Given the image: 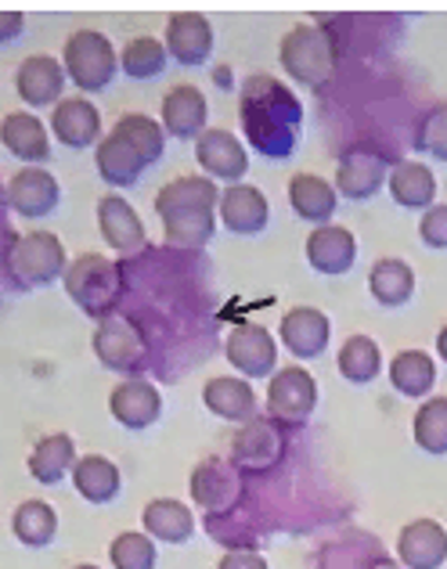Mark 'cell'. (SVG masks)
Listing matches in <instances>:
<instances>
[{
  "label": "cell",
  "mask_w": 447,
  "mask_h": 569,
  "mask_svg": "<svg viewBox=\"0 0 447 569\" xmlns=\"http://www.w3.org/2000/svg\"><path fill=\"white\" fill-rule=\"evenodd\" d=\"M379 368H383V353L376 347V339H368V336H350L347 342H342V350H339V376L347 379V382H357V386H365L379 376Z\"/></svg>",
  "instance_id": "cell-37"
},
{
  "label": "cell",
  "mask_w": 447,
  "mask_h": 569,
  "mask_svg": "<svg viewBox=\"0 0 447 569\" xmlns=\"http://www.w3.org/2000/svg\"><path fill=\"white\" fill-rule=\"evenodd\" d=\"M332 325L318 307H292L286 318H281V342L292 357L310 361V357H321L329 347Z\"/></svg>",
  "instance_id": "cell-19"
},
{
  "label": "cell",
  "mask_w": 447,
  "mask_h": 569,
  "mask_svg": "<svg viewBox=\"0 0 447 569\" xmlns=\"http://www.w3.org/2000/svg\"><path fill=\"white\" fill-rule=\"evenodd\" d=\"M217 87H231V80H228V69H217Z\"/></svg>",
  "instance_id": "cell-46"
},
{
  "label": "cell",
  "mask_w": 447,
  "mask_h": 569,
  "mask_svg": "<svg viewBox=\"0 0 447 569\" xmlns=\"http://www.w3.org/2000/svg\"><path fill=\"white\" fill-rule=\"evenodd\" d=\"M281 69L307 87H325L336 72V43L321 26H292L278 43Z\"/></svg>",
  "instance_id": "cell-4"
},
{
  "label": "cell",
  "mask_w": 447,
  "mask_h": 569,
  "mask_svg": "<svg viewBox=\"0 0 447 569\" xmlns=\"http://www.w3.org/2000/svg\"><path fill=\"white\" fill-rule=\"evenodd\" d=\"M95 353L109 371H141L148 361V339L138 328V321L123 318V313H112V318L98 321Z\"/></svg>",
  "instance_id": "cell-8"
},
{
  "label": "cell",
  "mask_w": 447,
  "mask_h": 569,
  "mask_svg": "<svg viewBox=\"0 0 447 569\" xmlns=\"http://www.w3.org/2000/svg\"><path fill=\"white\" fill-rule=\"evenodd\" d=\"M318 408V382L307 368H281L267 386V415L278 426H304Z\"/></svg>",
  "instance_id": "cell-7"
},
{
  "label": "cell",
  "mask_w": 447,
  "mask_h": 569,
  "mask_svg": "<svg viewBox=\"0 0 447 569\" xmlns=\"http://www.w3.org/2000/svg\"><path fill=\"white\" fill-rule=\"evenodd\" d=\"M437 353H440L444 361H447V325L440 328V336H437Z\"/></svg>",
  "instance_id": "cell-45"
},
{
  "label": "cell",
  "mask_w": 447,
  "mask_h": 569,
  "mask_svg": "<svg viewBox=\"0 0 447 569\" xmlns=\"http://www.w3.org/2000/svg\"><path fill=\"white\" fill-rule=\"evenodd\" d=\"M289 202L296 209V217H304L307 223H329L336 213V188L318 173H296L289 181Z\"/></svg>",
  "instance_id": "cell-29"
},
{
  "label": "cell",
  "mask_w": 447,
  "mask_h": 569,
  "mask_svg": "<svg viewBox=\"0 0 447 569\" xmlns=\"http://www.w3.org/2000/svg\"><path fill=\"white\" fill-rule=\"evenodd\" d=\"M145 522V533L156 537V541H167V545H185L191 533H196V516L191 508L177 498H156L145 505L141 512Z\"/></svg>",
  "instance_id": "cell-27"
},
{
  "label": "cell",
  "mask_w": 447,
  "mask_h": 569,
  "mask_svg": "<svg viewBox=\"0 0 447 569\" xmlns=\"http://www.w3.org/2000/svg\"><path fill=\"white\" fill-rule=\"evenodd\" d=\"M51 130L66 148H91L101 141V116L87 98H62L51 112Z\"/></svg>",
  "instance_id": "cell-24"
},
{
  "label": "cell",
  "mask_w": 447,
  "mask_h": 569,
  "mask_svg": "<svg viewBox=\"0 0 447 569\" xmlns=\"http://www.w3.org/2000/svg\"><path fill=\"white\" fill-rule=\"evenodd\" d=\"M58 199H62V188H58L51 170H43V167H26L8 181V202L14 213L26 220H40L54 213Z\"/></svg>",
  "instance_id": "cell-12"
},
{
  "label": "cell",
  "mask_w": 447,
  "mask_h": 569,
  "mask_svg": "<svg viewBox=\"0 0 447 569\" xmlns=\"http://www.w3.org/2000/svg\"><path fill=\"white\" fill-rule=\"evenodd\" d=\"M0 141L22 162H48L51 144H48V127L40 123L33 112H11L0 123Z\"/></svg>",
  "instance_id": "cell-26"
},
{
  "label": "cell",
  "mask_w": 447,
  "mask_h": 569,
  "mask_svg": "<svg viewBox=\"0 0 447 569\" xmlns=\"http://www.w3.org/2000/svg\"><path fill=\"white\" fill-rule=\"evenodd\" d=\"M116 48L109 43L106 33L98 29H80L66 40V51H62V69L66 77L80 87V91L95 94V91H106L116 77Z\"/></svg>",
  "instance_id": "cell-6"
},
{
  "label": "cell",
  "mask_w": 447,
  "mask_h": 569,
  "mask_svg": "<svg viewBox=\"0 0 447 569\" xmlns=\"http://www.w3.org/2000/svg\"><path fill=\"white\" fill-rule=\"evenodd\" d=\"M238 123L252 152L264 159H289L300 138L304 104L281 80L257 72L242 83L238 94Z\"/></svg>",
  "instance_id": "cell-1"
},
{
  "label": "cell",
  "mask_w": 447,
  "mask_h": 569,
  "mask_svg": "<svg viewBox=\"0 0 447 569\" xmlns=\"http://www.w3.org/2000/svg\"><path fill=\"white\" fill-rule=\"evenodd\" d=\"M72 487H77V493H80L83 501L109 505L119 493V469H116V461L101 458V455L77 458V466H72Z\"/></svg>",
  "instance_id": "cell-30"
},
{
  "label": "cell",
  "mask_w": 447,
  "mask_h": 569,
  "mask_svg": "<svg viewBox=\"0 0 447 569\" xmlns=\"http://www.w3.org/2000/svg\"><path fill=\"white\" fill-rule=\"evenodd\" d=\"M220 223L231 234H260L267 228V217H271V206H267L264 191L252 184H231L220 194L217 202Z\"/></svg>",
  "instance_id": "cell-21"
},
{
  "label": "cell",
  "mask_w": 447,
  "mask_h": 569,
  "mask_svg": "<svg viewBox=\"0 0 447 569\" xmlns=\"http://www.w3.org/2000/svg\"><path fill=\"white\" fill-rule=\"evenodd\" d=\"M199 167L210 173V181H242L249 170L246 144L228 130H206L196 141Z\"/></svg>",
  "instance_id": "cell-15"
},
{
  "label": "cell",
  "mask_w": 447,
  "mask_h": 569,
  "mask_svg": "<svg viewBox=\"0 0 447 569\" xmlns=\"http://www.w3.org/2000/svg\"><path fill=\"white\" fill-rule=\"evenodd\" d=\"M66 292L77 303L87 318L106 321L112 318V310L123 296V274L109 257H98V252H83L80 260H72L66 267Z\"/></svg>",
  "instance_id": "cell-3"
},
{
  "label": "cell",
  "mask_w": 447,
  "mask_h": 569,
  "mask_svg": "<svg viewBox=\"0 0 447 569\" xmlns=\"http://www.w3.org/2000/svg\"><path fill=\"white\" fill-rule=\"evenodd\" d=\"M109 559L116 569H156V545L148 541V533L127 530L112 541Z\"/></svg>",
  "instance_id": "cell-40"
},
{
  "label": "cell",
  "mask_w": 447,
  "mask_h": 569,
  "mask_svg": "<svg viewBox=\"0 0 447 569\" xmlns=\"http://www.w3.org/2000/svg\"><path fill=\"white\" fill-rule=\"evenodd\" d=\"M224 353H228V365L242 371L246 379H267L275 376V365H278V347L271 332H267L264 325H235L231 336H228V347H224Z\"/></svg>",
  "instance_id": "cell-11"
},
{
  "label": "cell",
  "mask_w": 447,
  "mask_h": 569,
  "mask_svg": "<svg viewBox=\"0 0 447 569\" xmlns=\"http://www.w3.org/2000/svg\"><path fill=\"white\" fill-rule=\"evenodd\" d=\"M390 194L405 209H429L437 199V177L423 162H397L390 173Z\"/></svg>",
  "instance_id": "cell-33"
},
{
  "label": "cell",
  "mask_w": 447,
  "mask_h": 569,
  "mask_svg": "<svg viewBox=\"0 0 447 569\" xmlns=\"http://www.w3.org/2000/svg\"><path fill=\"white\" fill-rule=\"evenodd\" d=\"M419 238L429 249H447V206H429L419 220Z\"/></svg>",
  "instance_id": "cell-42"
},
{
  "label": "cell",
  "mask_w": 447,
  "mask_h": 569,
  "mask_svg": "<svg viewBox=\"0 0 447 569\" xmlns=\"http://www.w3.org/2000/svg\"><path fill=\"white\" fill-rule=\"evenodd\" d=\"M415 443L426 455H447V397L426 400L419 411H415Z\"/></svg>",
  "instance_id": "cell-39"
},
{
  "label": "cell",
  "mask_w": 447,
  "mask_h": 569,
  "mask_svg": "<svg viewBox=\"0 0 447 569\" xmlns=\"http://www.w3.org/2000/svg\"><path fill=\"white\" fill-rule=\"evenodd\" d=\"M109 408H112V418L119 426L127 429H148L159 422L162 415V397L152 382L145 379H127L112 389L109 397Z\"/></svg>",
  "instance_id": "cell-22"
},
{
  "label": "cell",
  "mask_w": 447,
  "mask_h": 569,
  "mask_svg": "<svg viewBox=\"0 0 447 569\" xmlns=\"http://www.w3.org/2000/svg\"><path fill=\"white\" fill-rule=\"evenodd\" d=\"M202 403L224 422H249L257 418V393L246 379L235 376H217L202 386Z\"/></svg>",
  "instance_id": "cell-25"
},
{
  "label": "cell",
  "mask_w": 447,
  "mask_h": 569,
  "mask_svg": "<svg viewBox=\"0 0 447 569\" xmlns=\"http://www.w3.org/2000/svg\"><path fill=\"white\" fill-rule=\"evenodd\" d=\"M191 498H196L199 508L206 512H231V508L242 501V476L224 458H206L191 469Z\"/></svg>",
  "instance_id": "cell-10"
},
{
  "label": "cell",
  "mask_w": 447,
  "mask_h": 569,
  "mask_svg": "<svg viewBox=\"0 0 447 569\" xmlns=\"http://www.w3.org/2000/svg\"><path fill=\"white\" fill-rule=\"evenodd\" d=\"M26 33V14L22 11H0V43H11Z\"/></svg>",
  "instance_id": "cell-44"
},
{
  "label": "cell",
  "mask_w": 447,
  "mask_h": 569,
  "mask_svg": "<svg viewBox=\"0 0 447 569\" xmlns=\"http://www.w3.org/2000/svg\"><path fill=\"white\" fill-rule=\"evenodd\" d=\"M66 246L62 238L51 231H29L22 238H14L8 252V271L11 278L26 284V289H40L66 274Z\"/></svg>",
  "instance_id": "cell-5"
},
{
  "label": "cell",
  "mask_w": 447,
  "mask_h": 569,
  "mask_svg": "<svg viewBox=\"0 0 447 569\" xmlns=\"http://www.w3.org/2000/svg\"><path fill=\"white\" fill-rule=\"evenodd\" d=\"M167 43H159L156 37H133L127 40V48L119 51V66L133 80H152L167 69Z\"/></svg>",
  "instance_id": "cell-38"
},
{
  "label": "cell",
  "mask_w": 447,
  "mask_h": 569,
  "mask_svg": "<svg viewBox=\"0 0 447 569\" xmlns=\"http://www.w3.org/2000/svg\"><path fill=\"white\" fill-rule=\"evenodd\" d=\"M112 133H119V138H123L133 148V152H138L148 162V167H152V162H159L162 144H167V130H162V123H156L152 116H141V112L123 116L112 127Z\"/></svg>",
  "instance_id": "cell-36"
},
{
  "label": "cell",
  "mask_w": 447,
  "mask_h": 569,
  "mask_svg": "<svg viewBox=\"0 0 447 569\" xmlns=\"http://www.w3.org/2000/svg\"><path fill=\"white\" fill-rule=\"evenodd\" d=\"M231 466L238 472H271L278 461H281V432L275 418H249V422L235 432L231 440Z\"/></svg>",
  "instance_id": "cell-9"
},
{
  "label": "cell",
  "mask_w": 447,
  "mask_h": 569,
  "mask_svg": "<svg viewBox=\"0 0 447 569\" xmlns=\"http://www.w3.org/2000/svg\"><path fill=\"white\" fill-rule=\"evenodd\" d=\"M77 466V443L66 432H54V437H43L33 455H29V472H33L37 483L51 487V483H62V476L72 472Z\"/></svg>",
  "instance_id": "cell-31"
},
{
  "label": "cell",
  "mask_w": 447,
  "mask_h": 569,
  "mask_svg": "<svg viewBox=\"0 0 447 569\" xmlns=\"http://www.w3.org/2000/svg\"><path fill=\"white\" fill-rule=\"evenodd\" d=\"M390 382H394V389L400 397L419 400V397L429 393V389H434L437 365L429 361V353H423V350H400L394 357V365H390Z\"/></svg>",
  "instance_id": "cell-35"
},
{
  "label": "cell",
  "mask_w": 447,
  "mask_h": 569,
  "mask_svg": "<svg viewBox=\"0 0 447 569\" xmlns=\"http://www.w3.org/2000/svg\"><path fill=\"white\" fill-rule=\"evenodd\" d=\"M376 569H400V566H397V562H379Z\"/></svg>",
  "instance_id": "cell-47"
},
{
  "label": "cell",
  "mask_w": 447,
  "mask_h": 569,
  "mask_svg": "<svg viewBox=\"0 0 447 569\" xmlns=\"http://www.w3.org/2000/svg\"><path fill=\"white\" fill-rule=\"evenodd\" d=\"M77 569H98V566H91V562H83V566H77Z\"/></svg>",
  "instance_id": "cell-48"
},
{
  "label": "cell",
  "mask_w": 447,
  "mask_h": 569,
  "mask_svg": "<svg viewBox=\"0 0 447 569\" xmlns=\"http://www.w3.org/2000/svg\"><path fill=\"white\" fill-rule=\"evenodd\" d=\"M386 181V159L376 148H350L336 167V191L342 199H371Z\"/></svg>",
  "instance_id": "cell-14"
},
{
  "label": "cell",
  "mask_w": 447,
  "mask_h": 569,
  "mask_svg": "<svg viewBox=\"0 0 447 569\" xmlns=\"http://www.w3.org/2000/svg\"><path fill=\"white\" fill-rule=\"evenodd\" d=\"M213 51V26L196 11H177L167 19V54L181 66H202Z\"/></svg>",
  "instance_id": "cell-13"
},
{
  "label": "cell",
  "mask_w": 447,
  "mask_h": 569,
  "mask_svg": "<svg viewBox=\"0 0 447 569\" xmlns=\"http://www.w3.org/2000/svg\"><path fill=\"white\" fill-rule=\"evenodd\" d=\"M368 292L379 307H405L415 292V271L397 257H386L371 267L368 274Z\"/></svg>",
  "instance_id": "cell-32"
},
{
  "label": "cell",
  "mask_w": 447,
  "mask_h": 569,
  "mask_svg": "<svg viewBox=\"0 0 447 569\" xmlns=\"http://www.w3.org/2000/svg\"><path fill=\"white\" fill-rule=\"evenodd\" d=\"M62 87H66V69H62V62H54L51 54L26 58L19 72H14V91H19V98L26 104H33V109L62 101Z\"/></svg>",
  "instance_id": "cell-23"
},
{
  "label": "cell",
  "mask_w": 447,
  "mask_h": 569,
  "mask_svg": "<svg viewBox=\"0 0 447 569\" xmlns=\"http://www.w3.org/2000/svg\"><path fill=\"white\" fill-rule=\"evenodd\" d=\"M206 116H210V104L206 94L191 83H177L162 98V130L170 138H202L206 133Z\"/></svg>",
  "instance_id": "cell-17"
},
{
  "label": "cell",
  "mask_w": 447,
  "mask_h": 569,
  "mask_svg": "<svg viewBox=\"0 0 447 569\" xmlns=\"http://www.w3.org/2000/svg\"><path fill=\"white\" fill-rule=\"evenodd\" d=\"M98 231L116 252H141L148 246L138 209L127 199H119V194H106V199L98 202Z\"/></svg>",
  "instance_id": "cell-18"
},
{
  "label": "cell",
  "mask_w": 447,
  "mask_h": 569,
  "mask_svg": "<svg viewBox=\"0 0 447 569\" xmlns=\"http://www.w3.org/2000/svg\"><path fill=\"white\" fill-rule=\"evenodd\" d=\"M217 202L220 191L210 177H177L156 191V213L162 220V234L173 249H202L217 231Z\"/></svg>",
  "instance_id": "cell-2"
},
{
  "label": "cell",
  "mask_w": 447,
  "mask_h": 569,
  "mask_svg": "<svg viewBox=\"0 0 447 569\" xmlns=\"http://www.w3.org/2000/svg\"><path fill=\"white\" fill-rule=\"evenodd\" d=\"M95 167H98L101 181H106V184L130 188V184H138V177L148 170V162L133 152V148L119 138V133H109V138H101L98 148H95Z\"/></svg>",
  "instance_id": "cell-28"
},
{
  "label": "cell",
  "mask_w": 447,
  "mask_h": 569,
  "mask_svg": "<svg viewBox=\"0 0 447 569\" xmlns=\"http://www.w3.org/2000/svg\"><path fill=\"white\" fill-rule=\"evenodd\" d=\"M415 148L426 152V156L440 159V162H447V104H434V109L423 116Z\"/></svg>",
  "instance_id": "cell-41"
},
{
  "label": "cell",
  "mask_w": 447,
  "mask_h": 569,
  "mask_svg": "<svg viewBox=\"0 0 447 569\" xmlns=\"http://www.w3.org/2000/svg\"><path fill=\"white\" fill-rule=\"evenodd\" d=\"M307 263L315 267L318 274H347L354 260H357V242L347 228L339 223H321L307 234Z\"/></svg>",
  "instance_id": "cell-20"
},
{
  "label": "cell",
  "mask_w": 447,
  "mask_h": 569,
  "mask_svg": "<svg viewBox=\"0 0 447 569\" xmlns=\"http://www.w3.org/2000/svg\"><path fill=\"white\" fill-rule=\"evenodd\" d=\"M217 569H267V562H264V556H257V551L242 548V551H228Z\"/></svg>",
  "instance_id": "cell-43"
},
{
  "label": "cell",
  "mask_w": 447,
  "mask_h": 569,
  "mask_svg": "<svg viewBox=\"0 0 447 569\" xmlns=\"http://www.w3.org/2000/svg\"><path fill=\"white\" fill-rule=\"evenodd\" d=\"M11 533L19 537L26 548H43L54 541L58 533V512L48 501L29 498L11 512Z\"/></svg>",
  "instance_id": "cell-34"
},
{
  "label": "cell",
  "mask_w": 447,
  "mask_h": 569,
  "mask_svg": "<svg viewBox=\"0 0 447 569\" xmlns=\"http://www.w3.org/2000/svg\"><path fill=\"white\" fill-rule=\"evenodd\" d=\"M397 556L408 569H440L447 562V530L437 519H415L397 533Z\"/></svg>",
  "instance_id": "cell-16"
}]
</instances>
